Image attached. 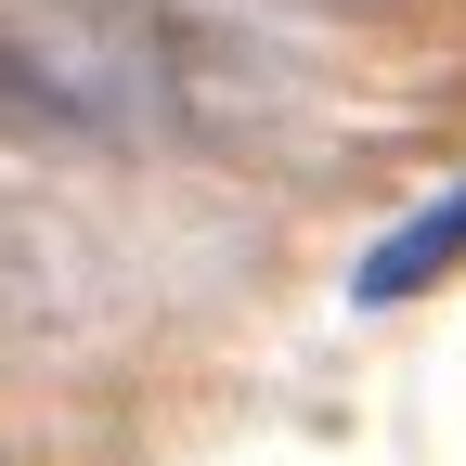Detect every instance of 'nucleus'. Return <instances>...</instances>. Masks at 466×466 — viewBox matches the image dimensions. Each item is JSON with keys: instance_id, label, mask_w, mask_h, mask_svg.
I'll return each mask as SVG.
<instances>
[{"instance_id": "obj_1", "label": "nucleus", "mask_w": 466, "mask_h": 466, "mask_svg": "<svg viewBox=\"0 0 466 466\" xmlns=\"http://www.w3.org/2000/svg\"><path fill=\"white\" fill-rule=\"evenodd\" d=\"M0 143L14 156H91V143H130V116H116V91L91 66L0 26Z\"/></svg>"}, {"instance_id": "obj_2", "label": "nucleus", "mask_w": 466, "mask_h": 466, "mask_svg": "<svg viewBox=\"0 0 466 466\" xmlns=\"http://www.w3.org/2000/svg\"><path fill=\"white\" fill-rule=\"evenodd\" d=\"M453 259H466V182H453V195H441L428 220H401V233H389V247L363 259V299L389 311V299H415V285H441Z\"/></svg>"}, {"instance_id": "obj_3", "label": "nucleus", "mask_w": 466, "mask_h": 466, "mask_svg": "<svg viewBox=\"0 0 466 466\" xmlns=\"http://www.w3.org/2000/svg\"><path fill=\"white\" fill-rule=\"evenodd\" d=\"M337 14H350V0H337Z\"/></svg>"}]
</instances>
